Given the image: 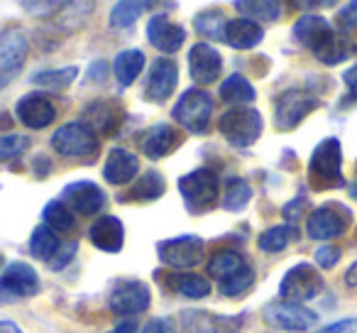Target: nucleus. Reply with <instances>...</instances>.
Segmentation results:
<instances>
[{
  "label": "nucleus",
  "instance_id": "9d476101",
  "mask_svg": "<svg viewBox=\"0 0 357 333\" xmlns=\"http://www.w3.org/2000/svg\"><path fill=\"white\" fill-rule=\"evenodd\" d=\"M321 105V98L316 94L306 89H289L274 103V125H277L282 133L294 130L308 113Z\"/></svg>",
  "mask_w": 357,
  "mask_h": 333
},
{
  "label": "nucleus",
  "instance_id": "e433bc0d",
  "mask_svg": "<svg viewBox=\"0 0 357 333\" xmlns=\"http://www.w3.org/2000/svg\"><path fill=\"white\" fill-rule=\"evenodd\" d=\"M147 8H152L149 3H130V0H123V3H115L113 10H110V27L115 30H128L135 22L139 20Z\"/></svg>",
  "mask_w": 357,
  "mask_h": 333
},
{
  "label": "nucleus",
  "instance_id": "c756f323",
  "mask_svg": "<svg viewBox=\"0 0 357 333\" xmlns=\"http://www.w3.org/2000/svg\"><path fill=\"white\" fill-rule=\"evenodd\" d=\"M164 189H167L164 177L159 175V172L149 170L147 175H142L137 182H135L130 194L123 196V201H154L164 194Z\"/></svg>",
  "mask_w": 357,
  "mask_h": 333
},
{
  "label": "nucleus",
  "instance_id": "6ab92c4d",
  "mask_svg": "<svg viewBox=\"0 0 357 333\" xmlns=\"http://www.w3.org/2000/svg\"><path fill=\"white\" fill-rule=\"evenodd\" d=\"M15 115L25 128L30 130H42L50 128L56 118V108L50 98H45L42 94H27L17 101Z\"/></svg>",
  "mask_w": 357,
  "mask_h": 333
},
{
  "label": "nucleus",
  "instance_id": "6e6552de",
  "mask_svg": "<svg viewBox=\"0 0 357 333\" xmlns=\"http://www.w3.org/2000/svg\"><path fill=\"white\" fill-rule=\"evenodd\" d=\"M326 282H323L321 272L313 267L311 262H296L287 274L282 277L279 284V297L284 302H294V304H303L316 299L323 292Z\"/></svg>",
  "mask_w": 357,
  "mask_h": 333
},
{
  "label": "nucleus",
  "instance_id": "4468645a",
  "mask_svg": "<svg viewBox=\"0 0 357 333\" xmlns=\"http://www.w3.org/2000/svg\"><path fill=\"white\" fill-rule=\"evenodd\" d=\"M59 201L71 209L74 214L79 216H93V214H100L105 209V191L100 189L96 182H89V179H81V182H71L61 189V196Z\"/></svg>",
  "mask_w": 357,
  "mask_h": 333
},
{
  "label": "nucleus",
  "instance_id": "ddd939ff",
  "mask_svg": "<svg viewBox=\"0 0 357 333\" xmlns=\"http://www.w3.org/2000/svg\"><path fill=\"white\" fill-rule=\"evenodd\" d=\"M245 316H223V313L186 309L178 313L181 333H240Z\"/></svg>",
  "mask_w": 357,
  "mask_h": 333
},
{
  "label": "nucleus",
  "instance_id": "4c0bfd02",
  "mask_svg": "<svg viewBox=\"0 0 357 333\" xmlns=\"http://www.w3.org/2000/svg\"><path fill=\"white\" fill-rule=\"evenodd\" d=\"M225 25H228V20L220 10H201L194 17V30L204 37H213V40H223Z\"/></svg>",
  "mask_w": 357,
  "mask_h": 333
},
{
  "label": "nucleus",
  "instance_id": "412c9836",
  "mask_svg": "<svg viewBox=\"0 0 357 333\" xmlns=\"http://www.w3.org/2000/svg\"><path fill=\"white\" fill-rule=\"evenodd\" d=\"M139 172V159L132 149L113 147L105 157L103 164V179L110 186H125L137 177Z\"/></svg>",
  "mask_w": 357,
  "mask_h": 333
},
{
  "label": "nucleus",
  "instance_id": "2eb2a0df",
  "mask_svg": "<svg viewBox=\"0 0 357 333\" xmlns=\"http://www.w3.org/2000/svg\"><path fill=\"white\" fill-rule=\"evenodd\" d=\"M40 292V274L27 262H10L0 272V299H27Z\"/></svg>",
  "mask_w": 357,
  "mask_h": 333
},
{
  "label": "nucleus",
  "instance_id": "473e14b6",
  "mask_svg": "<svg viewBox=\"0 0 357 333\" xmlns=\"http://www.w3.org/2000/svg\"><path fill=\"white\" fill-rule=\"evenodd\" d=\"M296 238H298L296 225L282 223V225H272V228L264 230V233L257 238V245H259V250H264V253H282V250L287 248L289 243H294Z\"/></svg>",
  "mask_w": 357,
  "mask_h": 333
},
{
  "label": "nucleus",
  "instance_id": "37998d69",
  "mask_svg": "<svg viewBox=\"0 0 357 333\" xmlns=\"http://www.w3.org/2000/svg\"><path fill=\"white\" fill-rule=\"evenodd\" d=\"M142 333H176V326H174L172 318L154 316V318H149V321L142 326Z\"/></svg>",
  "mask_w": 357,
  "mask_h": 333
},
{
  "label": "nucleus",
  "instance_id": "393cba45",
  "mask_svg": "<svg viewBox=\"0 0 357 333\" xmlns=\"http://www.w3.org/2000/svg\"><path fill=\"white\" fill-rule=\"evenodd\" d=\"M262 40H264L262 25L248 20V17H235V20H228V25H225L223 42L228 47H233V50H252Z\"/></svg>",
  "mask_w": 357,
  "mask_h": 333
},
{
  "label": "nucleus",
  "instance_id": "39448f33",
  "mask_svg": "<svg viewBox=\"0 0 357 333\" xmlns=\"http://www.w3.org/2000/svg\"><path fill=\"white\" fill-rule=\"evenodd\" d=\"M213 96L204 89H189L174 103L172 118L194 135H204L213 118Z\"/></svg>",
  "mask_w": 357,
  "mask_h": 333
},
{
  "label": "nucleus",
  "instance_id": "f704fd0d",
  "mask_svg": "<svg viewBox=\"0 0 357 333\" xmlns=\"http://www.w3.org/2000/svg\"><path fill=\"white\" fill-rule=\"evenodd\" d=\"M81 123L89 130H100V133H110L115 123V110L110 103L105 101H96V103H89L81 113Z\"/></svg>",
  "mask_w": 357,
  "mask_h": 333
},
{
  "label": "nucleus",
  "instance_id": "a211bd4d",
  "mask_svg": "<svg viewBox=\"0 0 357 333\" xmlns=\"http://www.w3.org/2000/svg\"><path fill=\"white\" fill-rule=\"evenodd\" d=\"M178 84V66L169 57H157L152 61V69H149L147 79V98L154 103H164V101L172 98L174 89Z\"/></svg>",
  "mask_w": 357,
  "mask_h": 333
},
{
  "label": "nucleus",
  "instance_id": "dca6fc26",
  "mask_svg": "<svg viewBox=\"0 0 357 333\" xmlns=\"http://www.w3.org/2000/svg\"><path fill=\"white\" fill-rule=\"evenodd\" d=\"M223 71V57L208 42H196L189 50V74L199 86H211L220 79Z\"/></svg>",
  "mask_w": 357,
  "mask_h": 333
},
{
  "label": "nucleus",
  "instance_id": "49530a36",
  "mask_svg": "<svg viewBox=\"0 0 357 333\" xmlns=\"http://www.w3.org/2000/svg\"><path fill=\"white\" fill-rule=\"evenodd\" d=\"M318 333H357V318H342L331 326H323Z\"/></svg>",
  "mask_w": 357,
  "mask_h": 333
},
{
  "label": "nucleus",
  "instance_id": "c85d7f7f",
  "mask_svg": "<svg viewBox=\"0 0 357 333\" xmlns=\"http://www.w3.org/2000/svg\"><path fill=\"white\" fill-rule=\"evenodd\" d=\"M235 8H238L240 13H245V17L252 22H277L279 17H282L284 8L282 3H277V0H238L235 3Z\"/></svg>",
  "mask_w": 357,
  "mask_h": 333
},
{
  "label": "nucleus",
  "instance_id": "7c9ffc66",
  "mask_svg": "<svg viewBox=\"0 0 357 333\" xmlns=\"http://www.w3.org/2000/svg\"><path fill=\"white\" fill-rule=\"evenodd\" d=\"M59 238H56V233L50 228V225H37L35 230H32L30 235V255L35 260H42V262H52V258L56 255V250H59Z\"/></svg>",
  "mask_w": 357,
  "mask_h": 333
},
{
  "label": "nucleus",
  "instance_id": "603ef678",
  "mask_svg": "<svg viewBox=\"0 0 357 333\" xmlns=\"http://www.w3.org/2000/svg\"><path fill=\"white\" fill-rule=\"evenodd\" d=\"M108 333H137V326H135L132 321H123V323H118V326H115L113 331H108Z\"/></svg>",
  "mask_w": 357,
  "mask_h": 333
},
{
  "label": "nucleus",
  "instance_id": "8fccbe9b",
  "mask_svg": "<svg viewBox=\"0 0 357 333\" xmlns=\"http://www.w3.org/2000/svg\"><path fill=\"white\" fill-rule=\"evenodd\" d=\"M105 69H108V66H105V61H103V59L93 61V64H91V79L103 81V79H105Z\"/></svg>",
  "mask_w": 357,
  "mask_h": 333
},
{
  "label": "nucleus",
  "instance_id": "6e6d98bb",
  "mask_svg": "<svg viewBox=\"0 0 357 333\" xmlns=\"http://www.w3.org/2000/svg\"><path fill=\"white\" fill-rule=\"evenodd\" d=\"M0 269H6V267H3V255H0Z\"/></svg>",
  "mask_w": 357,
  "mask_h": 333
},
{
  "label": "nucleus",
  "instance_id": "f03ea898",
  "mask_svg": "<svg viewBox=\"0 0 357 333\" xmlns=\"http://www.w3.org/2000/svg\"><path fill=\"white\" fill-rule=\"evenodd\" d=\"M308 182L316 191H328L342 184V145L337 138H326L316 145L308 159Z\"/></svg>",
  "mask_w": 357,
  "mask_h": 333
},
{
  "label": "nucleus",
  "instance_id": "79ce46f5",
  "mask_svg": "<svg viewBox=\"0 0 357 333\" xmlns=\"http://www.w3.org/2000/svg\"><path fill=\"white\" fill-rule=\"evenodd\" d=\"M340 258H342V253L335 245H321V248L316 250V262H318V267H323V269L335 267V265L340 262Z\"/></svg>",
  "mask_w": 357,
  "mask_h": 333
},
{
  "label": "nucleus",
  "instance_id": "aec40b11",
  "mask_svg": "<svg viewBox=\"0 0 357 333\" xmlns=\"http://www.w3.org/2000/svg\"><path fill=\"white\" fill-rule=\"evenodd\" d=\"M27 52H30V47H27V40L22 32L17 30L0 32V76H3L0 84H6L10 76H15L22 69V64L27 59Z\"/></svg>",
  "mask_w": 357,
  "mask_h": 333
},
{
  "label": "nucleus",
  "instance_id": "58836bf2",
  "mask_svg": "<svg viewBox=\"0 0 357 333\" xmlns=\"http://www.w3.org/2000/svg\"><path fill=\"white\" fill-rule=\"evenodd\" d=\"M42 219H45V225H50L52 230H71L76 225V214L71 209H66L59 199L50 201L45 206Z\"/></svg>",
  "mask_w": 357,
  "mask_h": 333
},
{
  "label": "nucleus",
  "instance_id": "423d86ee",
  "mask_svg": "<svg viewBox=\"0 0 357 333\" xmlns=\"http://www.w3.org/2000/svg\"><path fill=\"white\" fill-rule=\"evenodd\" d=\"M352 223V211L340 201H328L318 206L306 221V235L311 240H333L340 238Z\"/></svg>",
  "mask_w": 357,
  "mask_h": 333
},
{
  "label": "nucleus",
  "instance_id": "f8f14e48",
  "mask_svg": "<svg viewBox=\"0 0 357 333\" xmlns=\"http://www.w3.org/2000/svg\"><path fill=\"white\" fill-rule=\"evenodd\" d=\"M264 321L274 328H282V331H294V333H301L308 331L311 326L318 323V313L311 311L308 306H301V304H294V302H272L264 306Z\"/></svg>",
  "mask_w": 357,
  "mask_h": 333
},
{
  "label": "nucleus",
  "instance_id": "72a5a7b5",
  "mask_svg": "<svg viewBox=\"0 0 357 333\" xmlns=\"http://www.w3.org/2000/svg\"><path fill=\"white\" fill-rule=\"evenodd\" d=\"M174 289L186 299H204L211 294V282L196 272H176L169 279Z\"/></svg>",
  "mask_w": 357,
  "mask_h": 333
},
{
  "label": "nucleus",
  "instance_id": "c03bdc74",
  "mask_svg": "<svg viewBox=\"0 0 357 333\" xmlns=\"http://www.w3.org/2000/svg\"><path fill=\"white\" fill-rule=\"evenodd\" d=\"M303 206H306V196L303 194H298L294 201H289L287 206H284V211H282V216L289 221V223L294 225V221H298L301 219V214H303Z\"/></svg>",
  "mask_w": 357,
  "mask_h": 333
},
{
  "label": "nucleus",
  "instance_id": "de8ad7c7",
  "mask_svg": "<svg viewBox=\"0 0 357 333\" xmlns=\"http://www.w3.org/2000/svg\"><path fill=\"white\" fill-rule=\"evenodd\" d=\"M25 10H30L32 15H52L61 8V3H22Z\"/></svg>",
  "mask_w": 357,
  "mask_h": 333
},
{
  "label": "nucleus",
  "instance_id": "20e7f679",
  "mask_svg": "<svg viewBox=\"0 0 357 333\" xmlns=\"http://www.w3.org/2000/svg\"><path fill=\"white\" fill-rule=\"evenodd\" d=\"M178 194H181V199H184L186 209L191 214L211 211L220 194L218 175L213 170H208V167H199V170L189 172V175L178 179Z\"/></svg>",
  "mask_w": 357,
  "mask_h": 333
},
{
  "label": "nucleus",
  "instance_id": "864d4df0",
  "mask_svg": "<svg viewBox=\"0 0 357 333\" xmlns=\"http://www.w3.org/2000/svg\"><path fill=\"white\" fill-rule=\"evenodd\" d=\"M345 282L350 284V287H357V262L352 265L350 269H347V274H345Z\"/></svg>",
  "mask_w": 357,
  "mask_h": 333
},
{
  "label": "nucleus",
  "instance_id": "09e8293b",
  "mask_svg": "<svg viewBox=\"0 0 357 333\" xmlns=\"http://www.w3.org/2000/svg\"><path fill=\"white\" fill-rule=\"evenodd\" d=\"M342 81H345V86H347V91H350L352 98H357V64L350 66V69L342 74Z\"/></svg>",
  "mask_w": 357,
  "mask_h": 333
},
{
  "label": "nucleus",
  "instance_id": "a19ab883",
  "mask_svg": "<svg viewBox=\"0 0 357 333\" xmlns=\"http://www.w3.org/2000/svg\"><path fill=\"white\" fill-rule=\"evenodd\" d=\"M76 253H79V243L76 240H66V243H61L59 245V250H56V255L52 258V262H50V267L54 269H64L66 265L71 262V260L76 258Z\"/></svg>",
  "mask_w": 357,
  "mask_h": 333
},
{
  "label": "nucleus",
  "instance_id": "0eeeda50",
  "mask_svg": "<svg viewBox=\"0 0 357 333\" xmlns=\"http://www.w3.org/2000/svg\"><path fill=\"white\" fill-rule=\"evenodd\" d=\"M52 149L59 157L66 159L91 157V154L98 152V138L81 120H71V123H64L61 128L54 130V135H52Z\"/></svg>",
  "mask_w": 357,
  "mask_h": 333
},
{
  "label": "nucleus",
  "instance_id": "cd10ccee",
  "mask_svg": "<svg viewBox=\"0 0 357 333\" xmlns=\"http://www.w3.org/2000/svg\"><path fill=\"white\" fill-rule=\"evenodd\" d=\"M220 98L233 105V108H240V105L252 103V101L257 98V91H255V86L250 84L243 74H230L228 79L220 84Z\"/></svg>",
  "mask_w": 357,
  "mask_h": 333
},
{
  "label": "nucleus",
  "instance_id": "1a4fd4ad",
  "mask_svg": "<svg viewBox=\"0 0 357 333\" xmlns=\"http://www.w3.org/2000/svg\"><path fill=\"white\" fill-rule=\"evenodd\" d=\"M204 253L206 243L199 235H176V238H167L157 243V258L176 272L196 267L204 260Z\"/></svg>",
  "mask_w": 357,
  "mask_h": 333
},
{
  "label": "nucleus",
  "instance_id": "ea45409f",
  "mask_svg": "<svg viewBox=\"0 0 357 333\" xmlns=\"http://www.w3.org/2000/svg\"><path fill=\"white\" fill-rule=\"evenodd\" d=\"M32 147V140L27 135H0V162H13L22 157Z\"/></svg>",
  "mask_w": 357,
  "mask_h": 333
},
{
  "label": "nucleus",
  "instance_id": "b1692460",
  "mask_svg": "<svg viewBox=\"0 0 357 333\" xmlns=\"http://www.w3.org/2000/svg\"><path fill=\"white\" fill-rule=\"evenodd\" d=\"M178 145L176 130L169 123H157L152 128H147L139 138V149L147 159L157 162V159H164L169 152H174V147Z\"/></svg>",
  "mask_w": 357,
  "mask_h": 333
},
{
  "label": "nucleus",
  "instance_id": "9b49d317",
  "mask_svg": "<svg viewBox=\"0 0 357 333\" xmlns=\"http://www.w3.org/2000/svg\"><path fill=\"white\" fill-rule=\"evenodd\" d=\"M149 302H152V292L142 279H120L108 297L110 311L118 316H137L147 311Z\"/></svg>",
  "mask_w": 357,
  "mask_h": 333
},
{
  "label": "nucleus",
  "instance_id": "f257e3e1",
  "mask_svg": "<svg viewBox=\"0 0 357 333\" xmlns=\"http://www.w3.org/2000/svg\"><path fill=\"white\" fill-rule=\"evenodd\" d=\"M208 274L218 282L223 297H243L255 284V269L238 250H218L208 260Z\"/></svg>",
  "mask_w": 357,
  "mask_h": 333
},
{
  "label": "nucleus",
  "instance_id": "7ed1b4c3",
  "mask_svg": "<svg viewBox=\"0 0 357 333\" xmlns=\"http://www.w3.org/2000/svg\"><path fill=\"white\" fill-rule=\"evenodd\" d=\"M218 130L235 149H248L259 140V135L264 130V120L257 108L240 105V108H230L220 115Z\"/></svg>",
  "mask_w": 357,
  "mask_h": 333
},
{
  "label": "nucleus",
  "instance_id": "a18cd8bd",
  "mask_svg": "<svg viewBox=\"0 0 357 333\" xmlns=\"http://www.w3.org/2000/svg\"><path fill=\"white\" fill-rule=\"evenodd\" d=\"M337 22H340L342 27H357V0L347 3L345 8H340V13H337Z\"/></svg>",
  "mask_w": 357,
  "mask_h": 333
},
{
  "label": "nucleus",
  "instance_id": "bb28decb",
  "mask_svg": "<svg viewBox=\"0 0 357 333\" xmlns=\"http://www.w3.org/2000/svg\"><path fill=\"white\" fill-rule=\"evenodd\" d=\"M352 54H355V42H352L350 37L345 35V32H337L335 30L331 35V40H328L326 45H323L313 57H316L321 64L335 66V64H342V61H347Z\"/></svg>",
  "mask_w": 357,
  "mask_h": 333
},
{
  "label": "nucleus",
  "instance_id": "5fc2aeb1",
  "mask_svg": "<svg viewBox=\"0 0 357 333\" xmlns=\"http://www.w3.org/2000/svg\"><path fill=\"white\" fill-rule=\"evenodd\" d=\"M350 194H352V196H355V199H357V182H355V184H352V189H350Z\"/></svg>",
  "mask_w": 357,
  "mask_h": 333
},
{
  "label": "nucleus",
  "instance_id": "5701e85b",
  "mask_svg": "<svg viewBox=\"0 0 357 333\" xmlns=\"http://www.w3.org/2000/svg\"><path fill=\"white\" fill-rule=\"evenodd\" d=\"M89 238L93 248L103 253H120L125 245V228L118 216H100L89 228Z\"/></svg>",
  "mask_w": 357,
  "mask_h": 333
},
{
  "label": "nucleus",
  "instance_id": "c9c22d12",
  "mask_svg": "<svg viewBox=\"0 0 357 333\" xmlns=\"http://www.w3.org/2000/svg\"><path fill=\"white\" fill-rule=\"evenodd\" d=\"M250 201H252V186H250V182L243 179V177L228 179L225 194H223V209L233 211V214H240V211L248 209Z\"/></svg>",
  "mask_w": 357,
  "mask_h": 333
},
{
  "label": "nucleus",
  "instance_id": "4be33fe9",
  "mask_svg": "<svg viewBox=\"0 0 357 333\" xmlns=\"http://www.w3.org/2000/svg\"><path fill=\"white\" fill-rule=\"evenodd\" d=\"M333 32L335 30L331 27V22H328L323 15H313V13L301 15L296 22H294V40H296L301 47H306V50H311L313 54L331 40Z\"/></svg>",
  "mask_w": 357,
  "mask_h": 333
},
{
  "label": "nucleus",
  "instance_id": "3c124183",
  "mask_svg": "<svg viewBox=\"0 0 357 333\" xmlns=\"http://www.w3.org/2000/svg\"><path fill=\"white\" fill-rule=\"evenodd\" d=\"M0 333H22V328L10 318H0Z\"/></svg>",
  "mask_w": 357,
  "mask_h": 333
},
{
  "label": "nucleus",
  "instance_id": "2f4dec72",
  "mask_svg": "<svg viewBox=\"0 0 357 333\" xmlns=\"http://www.w3.org/2000/svg\"><path fill=\"white\" fill-rule=\"evenodd\" d=\"M76 76H79V66H64V69L37 71V74L30 76V81L35 86H40V89H47V91H64L74 84Z\"/></svg>",
  "mask_w": 357,
  "mask_h": 333
},
{
  "label": "nucleus",
  "instance_id": "a878e982",
  "mask_svg": "<svg viewBox=\"0 0 357 333\" xmlns=\"http://www.w3.org/2000/svg\"><path fill=\"white\" fill-rule=\"evenodd\" d=\"M144 52L142 50H123L118 57L113 59V76L123 89L132 86L137 81V76L144 71Z\"/></svg>",
  "mask_w": 357,
  "mask_h": 333
},
{
  "label": "nucleus",
  "instance_id": "f3484780",
  "mask_svg": "<svg viewBox=\"0 0 357 333\" xmlns=\"http://www.w3.org/2000/svg\"><path fill=\"white\" fill-rule=\"evenodd\" d=\"M147 40L154 50L164 52V54H174L186 42V30L178 22L169 20L164 13H157L147 22Z\"/></svg>",
  "mask_w": 357,
  "mask_h": 333
}]
</instances>
